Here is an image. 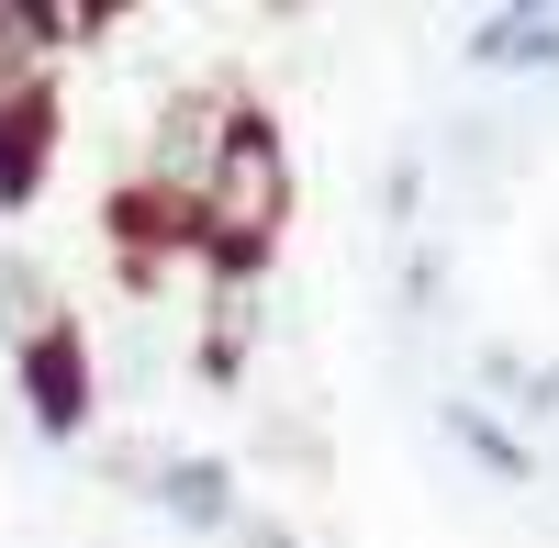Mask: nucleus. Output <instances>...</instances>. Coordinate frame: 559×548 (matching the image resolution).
Listing matches in <instances>:
<instances>
[{
  "label": "nucleus",
  "instance_id": "f257e3e1",
  "mask_svg": "<svg viewBox=\"0 0 559 548\" xmlns=\"http://www.w3.org/2000/svg\"><path fill=\"white\" fill-rule=\"evenodd\" d=\"M280 236H292V134H280V112L258 90H224V134L191 191V269L213 291H258Z\"/></svg>",
  "mask_w": 559,
  "mask_h": 548
},
{
  "label": "nucleus",
  "instance_id": "f03ea898",
  "mask_svg": "<svg viewBox=\"0 0 559 548\" xmlns=\"http://www.w3.org/2000/svg\"><path fill=\"white\" fill-rule=\"evenodd\" d=\"M12 403H23V426L45 448H79L90 426H102V358H90V325H79L68 302L12 347Z\"/></svg>",
  "mask_w": 559,
  "mask_h": 548
},
{
  "label": "nucleus",
  "instance_id": "7ed1b4c3",
  "mask_svg": "<svg viewBox=\"0 0 559 548\" xmlns=\"http://www.w3.org/2000/svg\"><path fill=\"white\" fill-rule=\"evenodd\" d=\"M102 470H112L157 526L202 537V548H224V537L247 526V470L224 460V448H146V460H102Z\"/></svg>",
  "mask_w": 559,
  "mask_h": 548
},
{
  "label": "nucleus",
  "instance_id": "20e7f679",
  "mask_svg": "<svg viewBox=\"0 0 559 548\" xmlns=\"http://www.w3.org/2000/svg\"><path fill=\"white\" fill-rule=\"evenodd\" d=\"M57 146H68V90L34 79V90H0V224H23L57 179Z\"/></svg>",
  "mask_w": 559,
  "mask_h": 548
},
{
  "label": "nucleus",
  "instance_id": "39448f33",
  "mask_svg": "<svg viewBox=\"0 0 559 548\" xmlns=\"http://www.w3.org/2000/svg\"><path fill=\"white\" fill-rule=\"evenodd\" d=\"M437 437H448V448H459V460H471L492 492H537V481H548V448H537V437H515V426H503L492 403H471V392H437Z\"/></svg>",
  "mask_w": 559,
  "mask_h": 548
},
{
  "label": "nucleus",
  "instance_id": "423d86ee",
  "mask_svg": "<svg viewBox=\"0 0 559 548\" xmlns=\"http://www.w3.org/2000/svg\"><path fill=\"white\" fill-rule=\"evenodd\" d=\"M471 79H559V0H503L459 34Z\"/></svg>",
  "mask_w": 559,
  "mask_h": 548
},
{
  "label": "nucleus",
  "instance_id": "0eeeda50",
  "mask_svg": "<svg viewBox=\"0 0 559 548\" xmlns=\"http://www.w3.org/2000/svg\"><path fill=\"white\" fill-rule=\"evenodd\" d=\"M247 358H258V291H213L202 336H191V381L202 392H247Z\"/></svg>",
  "mask_w": 559,
  "mask_h": 548
},
{
  "label": "nucleus",
  "instance_id": "6e6552de",
  "mask_svg": "<svg viewBox=\"0 0 559 548\" xmlns=\"http://www.w3.org/2000/svg\"><path fill=\"white\" fill-rule=\"evenodd\" d=\"M57 57H68V12L57 0H0V90L57 79Z\"/></svg>",
  "mask_w": 559,
  "mask_h": 548
},
{
  "label": "nucleus",
  "instance_id": "1a4fd4ad",
  "mask_svg": "<svg viewBox=\"0 0 559 548\" xmlns=\"http://www.w3.org/2000/svg\"><path fill=\"white\" fill-rule=\"evenodd\" d=\"M392 313H403V325H437V313H448V247H426V236L392 247Z\"/></svg>",
  "mask_w": 559,
  "mask_h": 548
},
{
  "label": "nucleus",
  "instance_id": "9d476101",
  "mask_svg": "<svg viewBox=\"0 0 559 548\" xmlns=\"http://www.w3.org/2000/svg\"><path fill=\"white\" fill-rule=\"evenodd\" d=\"M369 224H381L392 247H414V236H426V157H392L381 179H369Z\"/></svg>",
  "mask_w": 559,
  "mask_h": 548
},
{
  "label": "nucleus",
  "instance_id": "9b49d317",
  "mask_svg": "<svg viewBox=\"0 0 559 548\" xmlns=\"http://www.w3.org/2000/svg\"><path fill=\"white\" fill-rule=\"evenodd\" d=\"M45 313H57V291H45V269L23 258V247H0V358H12Z\"/></svg>",
  "mask_w": 559,
  "mask_h": 548
},
{
  "label": "nucleus",
  "instance_id": "f8f14e48",
  "mask_svg": "<svg viewBox=\"0 0 559 548\" xmlns=\"http://www.w3.org/2000/svg\"><path fill=\"white\" fill-rule=\"evenodd\" d=\"M224 548H302V526H292V515H258V504H247V526L224 537Z\"/></svg>",
  "mask_w": 559,
  "mask_h": 548
},
{
  "label": "nucleus",
  "instance_id": "ddd939ff",
  "mask_svg": "<svg viewBox=\"0 0 559 548\" xmlns=\"http://www.w3.org/2000/svg\"><path fill=\"white\" fill-rule=\"evenodd\" d=\"M548 481H559V460H548Z\"/></svg>",
  "mask_w": 559,
  "mask_h": 548
}]
</instances>
